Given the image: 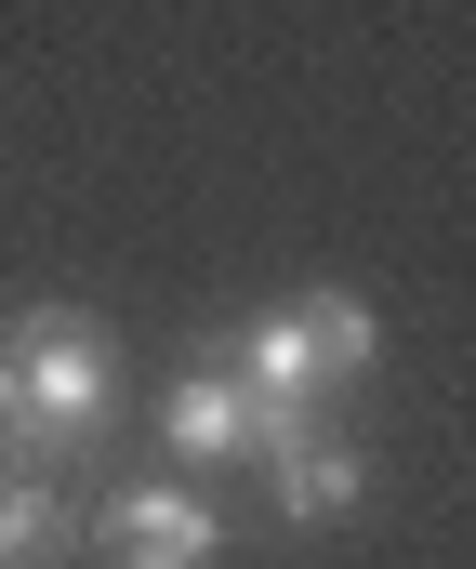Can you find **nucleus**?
<instances>
[{"label":"nucleus","mask_w":476,"mask_h":569,"mask_svg":"<svg viewBox=\"0 0 476 569\" xmlns=\"http://www.w3.org/2000/svg\"><path fill=\"white\" fill-rule=\"evenodd\" d=\"M292 331H305V358H317V385H357V371H371V358H384V331H371V305H357V291H292Z\"/></svg>","instance_id":"obj_4"},{"label":"nucleus","mask_w":476,"mask_h":569,"mask_svg":"<svg viewBox=\"0 0 476 569\" xmlns=\"http://www.w3.org/2000/svg\"><path fill=\"white\" fill-rule=\"evenodd\" d=\"M278 477V517H357V490H371V463L344 450V437H305L292 463H265Z\"/></svg>","instance_id":"obj_7"},{"label":"nucleus","mask_w":476,"mask_h":569,"mask_svg":"<svg viewBox=\"0 0 476 569\" xmlns=\"http://www.w3.org/2000/svg\"><path fill=\"white\" fill-rule=\"evenodd\" d=\"M93 557L107 569H212L225 557V517L199 490H172V477H133V490L93 503Z\"/></svg>","instance_id":"obj_2"},{"label":"nucleus","mask_w":476,"mask_h":569,"mask_svg":"<svg viewBox=\"0 0 476 569\" xmlns=\"http://www.w3.org/2000/svg\"><path fill=\"white\" fill-rule=\"evenodd\" d=\"M80 543V517H67V490L53 477H27V463H0V569H40Z\"/></svg>","instance_id":"obj_5"},{"label":"nucleus","mask_w":476,"mask_h":569,"mask_svg":"<svg viewBox=\"0 0 476 569\" xmlns=\"http://www.w3.org/2000/svg\"><path fill=\"white\" fill-rule=\"evenodd\" d=\"M225 371H239V385H252L265 411H317V358H305V331H292V305H278V318H252Z\"/></svg>","instance_id":"obj_6"},{"label":"nucleus","mask_w":476,"mask_h":569,"mask_svg":"<svg viewBox=\"0 0 476 569\" xmlns=\"http://www.w3.org/2000/svg\"><path fill=\"white\" fill-rule=\"evenodd\" d=\"M107 398H120V358L80 305H27L0 331V463H53L80 437H107Z\"/></svg>","instance_id":"obj_1"},{"label":"nucleus","mask_w":476,"mask_h":569,"mask_svg":"<svg viewBox=\"0 0 476 569\" xmlns=\"http://www.w3.org/2000/svg\"><path fill=\"white\" fill-rule=\"evenodd\" d=\"M159 437H172L185 463H252V385H239V371H185V385L159 398Z\"/></svg>","instance_id":"obj_3"}]
</instances>
